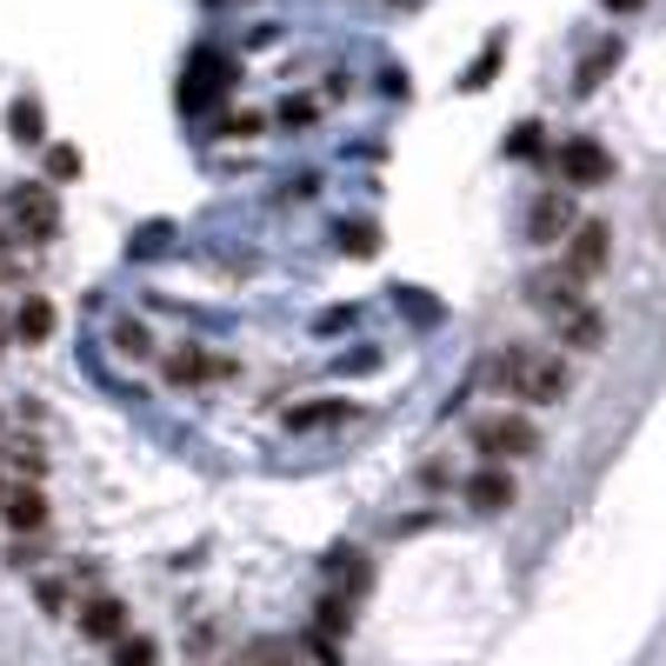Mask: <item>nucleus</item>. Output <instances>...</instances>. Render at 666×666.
I'll return each mask as SVG.
<instances>
[{"label": "nucleus", "mask_w": 666, "mask_h": 666, "mask_svg": "<svg viewBox=\"0 0 666 666\" xmlns=\"http://www.w3.org/2000/svg\"><path fill=\"white\" fill-rule=\"evenodd\" d=\"M167 374H173L180 387H200V380H220L227 360L207 354V347H193V340H180V347H167Z\"/></svg>", "instance_id": "nucleus-9"}, {"label": "nucleus", "mask_w": 666, "mask_h": 666, "mask_svg": "<svg viewBox=\"0 0 666 666\" xmlns=\"http://www.w3.org/2000/svg\"><path fill=\"white\" fill-rule=\"evenodd\" d=\"M73 167H80V153H73V147H53V153H47V173H53V180H67Z\"/></svg>", "instance_id": "nucleus-22"}, {"label": "nucleus", "mask_w": 666, "mask_h": 666, "mask_svg": "<svg viewBox=\"0 0 666 666\" xmlns=\"http://www.w3.org/2000/svg\"><path fill=\"white\" fill-rule=\"evenodd\" d=\"M0 454H7V467H13V474H40V467H47V460H40V447H33V440H7V447H0Z\"/></svg>", "instance_id": "nucleus-20"}, {"label": "nucleus", "mask_w": 666, "mask_h": 666, "mask_svg": "<svg viewBox=\"0 0 666 666\" xmlns=\"http://www.w3.org/2000/svg\"><path fill=\"white\" fill-rule=\"evenodd\" d=\"M487 374H494V380H500L514 400H567V387H574L567 360H560L554 347H534V340H514V347H500Z\"/></svg>", "instance_id": "nucleus-1"}, {"label": "nucleus", "mask_w": 666, "mask_h": 666, "mask_svg": "<svg viewBox=\"0 0 666 666\" xmlns=\"http://www.w3.org/2000/svg\"><path fill=\"white\" fill-rule=\"evenodd\" d=\"M560 173H567V187H607V180H614V153H607L594 133H574V140L560 147Z\"/></svg>", "instance_id": "nucleus-5"}, {"label": "nucleus", "mask_w": 666, "mask_h": 666, "mask_svg": "<svg viewBox=\"0 0 666 666\" xmlns=\"http://www.w3.org/2000/svg\"><path fill=\"white\" fill-rule=\"evenodd\" d=\"M474 447H480L494 467L514 460V454L527 460V454H540V427H534L527 414H480V420H474Z\"/></svg>", "instance_id": "nucleus-2"}, {"label": "nucleus", "mask_w": 666, "mask_h": 666, "mask_svg": "<svg viewBox=\"0 0 666 666\" xmlns=\"http://www.w3.org/2000/svg\"><path fill=\"white\" fill-rule=\"evenodd\" d=\"M13 334H20V340H47V334H53V300H47V294H20Z\"/></svg>", "instance_id": "nucleus-12"}, {"label": "nucleus", "mask_w": 666, "mask_h": 666, "mask_svg": "<svg viewBox=\"0 0 666 666\" xmlns=\"http://www.w3.org/2000/svg\"><path fill=\"white\" fill-rule=\"evenodd\" d=\"M607 260H614V227H607V220H580V227L567 233V260H560V267H567L574 280H594Z\"/></svg>", "instance_id": "nucleus-4"}, {"label": "nucleus", "mask_w": 666, "mask_h": 666, "mask_svg": "<svg viewBox=\"0 0 666 666\" xmlns=\"http://www.w3.org/2000/svg\"><path fill=\"white\" fill-rule=\"evenodd\" d=\"M280 120H287V127H307V120H314V100H307V93H287V100H280Z\"/></svg>", "instance_id": "nucleus-21"}, {"label": "nucleus", "mask_w": 666, "mask_h": 666, "mask_svg": "<svg viewBox=\"0 0 666 666\" xmlns=\"http://www.w3.org/2000/svg\"><path fill=\"white\" fill-rule=\"evenodd\" d=\"M113 340H120V347H127V354H147V347H153V340H147V334H140V327H133V320H120V327H113Z\"/></svg>", "instance_id": "nucleus-23"}, {"label": "nucleus", "mask_w": 666, "mask_h": 666, "mask_svg": "<svg viewBox=\"0 0 666 666\" xmlns=\"http://www.w3.org/2000/svg\"><path fill=\"white\" fill-rule=\"evenodd\" d=\"M614 60H620V40H600V47H594V53L580 60V73H574V87H580V93H587V87H600V73H607Z\"/></svg>", "instance_id": "nucleus-15"}, {"label": "nucleus", "mask_w": 666, "mask_h": 666, "mask_svg": "<svg viewBox=\"0 0 666 666\" xmlns=\"http://www.w3.org/2000/svg\"><path fill=\"white\" fill-rule=\"evenodd\" d=\"M600 7H607V13H640L647 0H600Z\"/></svg>", "instance_id": "nucleus-24"}, {"label": "nucleus", "mask_w": 666, "mask_h": 666, "mask_svg": "<svg viewBox=\"0 0 666 666\" xmlns=\"http://www.w3.org/2000/svg\"><path fill=\"white\" fill-rule=\"evenodd\" d=\"M340 247H347V254H374V247H380V227H374V220H347V227H340Z\"/></svg>", "instance_id": "nucleus-19"}, {"label": "nucleus", "mask_w": 666, "mask_h": 666, "mask_svg": "<svg viewBox=\"0 0 666 666\" xmlns=\"http://www.w3.org/2000/svg\"><path fill=\"white\" fill-rule=\"evenodd\" d=\"M113 666H160V647L140 640V634H127V640L113 647Z\"/></svg>", "instance_id": "nucleus-17"}, {"label": "nucleus", "mask_w": 666, "mask_h": 666, "mask_svg": "<svg viewBox=\"0 0 666 666\" xmlns=\"http://www.w3.org/2000/svg\"><path fill=\"white\" fill-rule=\"evenodd\" d=\"M7 120H13V133H20V140H40V100H33V93H20Z\"/></svg>", "instance_id": "nucleus-18"}, {"label": "nucleus", "mask_w": 666, "mask_h": 666, "mask_svg": "<svg viewBox=\"0 0 666 666\" xmlns=\"http://www.w3.org/2000/svg\"><path fill=\"white\" fill-rule=\"evenodd\" d=\"M460 494H467V507H480V514H507L514 507V474L507 467H474L467 480H460Z\"/></svg>", "instance_id": "nucleus-7"}, {"label": "nucleus", "mask_w": 666, "mask_h": 666, "mask_svg": "<svg viewBox=\"0 0 666 666\" xmlns=\"http://www.w3.org/2000/svg\"><path fill=\"white\" fill-rule=\"evenodd\" d=\"M80 634L120 647V640H127V600H113V594H87V600H80Z\"/></svg>", "instance_id": "nucleus-8"}, {"label": "nucleus", "mask_w": 666, "mask_h": 666, "mask_svg": "<svg viewBox=\"0 0 666 666\" xmlns=\"http://www.w3.org/2000/svg\"><path fill=\"white\" fill-rule=\"evenodd\" d=\"M0 520H7L13 534H40V527H47V494H40V487H7Z\"/></svg>", "instance_id": "nucleus-11"}, {"label": "nucleus", "mask_w": 666, "mask_h": 666, "mask_svg": "<svg viewBox=\"0 0 666 666\" xmlns=\"http://www.w3.org/2000/svg\"><path fill=\"white\" fill-rule=\"evenodd\" d=\"M580 220H574V187H547V193H534V207H527V240L534 247H554V240H567Z\"/></svg>", "instance_id": "nucleus-3"}, {"label": "nucleus", "mask_w": 666, "mask_h": 666, "mask_svg": "<svg viewBox=\"0 0 666 666\" xmlns=\"http://www.w3.org/2000/svg\"><path fill=\"white\" fill-rule=\"evenodd\" d=\"M0 347H7V320H0Z\"/></svg>", "instance_id": "nucleus-25"}, {"label": "nucleus", "mask_w": 666, "mask_h": 666, "mask_svg": "<svg viewBox=\"0 0 666 666\" xmlns=\"http://www.w3.org/2000/svg\"><path fill=\"white\" fill-rule=\"evenodd\" d=\"M560 340H567V347H580V354H587V347H600V340H607L600 307H594V300H587V307H574V314L560 320Z\"/></svg>", "instance_id": "nucleus-13"}, {"label": "nucleus", "mask_w": 666, "mask_h": 666, "mask_svg": "<svg viewBox=\"0 0 666 666\" xmlns=\"http://www.w3.org/2000/svg\"><path fill=\"white\" fill-rule=\"evenodd\" d=\"M13 207H20V220H27V227H40V233H53V227H60V213H53V193L13 187Z\"/></svg>", "instance_id": "nucleus-14"}, {"label": "nucleus", "mask_w": 666, "mask_h": 666, "mask_svg": "<svg viewBox=\"0 0 666 666\" xmlns=\"http://www.w3.org/2000/svg\"><path fill=\"white\" fill-rule=\"evenodd\" d=\"M507 153H514V160H534V153H547V127H540V120H520V127L507 133Z\"/></svg>", "instance_id": "nucleus-16"}, {"label": "nucleus", "mask_w": 666, "mask_h": 666, "mask_svg": "<svg viewBox=\"0 0 666 666\" xmlns=\"http://www.w3.org/2000/svg\"><path fill=\"white\" fill-rule=\"evenodd\" d=\"M587 280H574L567 267H540L534 280H527V300L540 307V314H554V320H567L574 307H587V294H580Z\"/></svg>", "instance_id": "nucleus-6"}, {"label": "nucleus", "mask_w": 666, "mask_h": 666, "mask_svg": "<svg viewBox=\"0 0 666 666\" xmlns=\"http://www.w3.org/2000/svg\"><path fill=\"white\" fill-rule=\"evenodd\" d=\"M0 247H7V233H0Z\"/></svg>", "instance_id": "nucleus-26"}, {"label": "nucleus", "mask_w": 666, "mask_h": 666, "mask_svg": "<svg viewBox=\"0 0 666 666\" xmlns=\"http://www.w3.org/2000/svg\"><path fill=\"white\" fill-rule=\"evenodd\" d=\"M354 420V400H300V407H287V427L294 434H320V427H347Z\"/></svg>", "instance_id": "nucleus-10"}, {"label": "nucleus", "mask_w": 666, "mask_h": 666, "mask_svg": "<svg viewBox=\"0 0 666 666\" xmlns=\"http://www.w3.org/2000/svg\"><path fill=\"white\" fill-rule=\"evenodd\" d=\"M0 500H7V487H0Z\"/></svg>", "instance_id": "nucleus-27"}]
</instances>
